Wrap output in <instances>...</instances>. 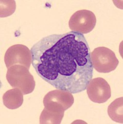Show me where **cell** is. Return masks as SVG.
Segmentation results:
<instances>
[{
    "mask_svg": "<svg viewBox=\"0 0 123 124\" xmlns=\"http://www.w3.org/2000/svg\"><path fill=\"white\" fill-rule=\"evenodd\" d=\"M4 63L8 68L13 65H21L29 70L32 63L31 52L22 44L12 45L5 53Z\"/></svg>",
    "mask_w": 123,
    "mask_h": 124,
    "instance_id": "5b68a950",
    "label": "cell"
},
{
    "mask_svg": "<svg viewBox=\"0 0 123 124\" xmlns=\"http://www.w3.org/2000/svg\"><path fill=\"white\" fill-rule=\"evenodd\" d=\"M0 17H5L12 15L16 10V2L12 0L1 1Z\"/></svg>",
    "mask_w": 123,
    "mask_h": 124,
    "instance_id": "8fae6325",
    "label": "cell"
},
{
    "mask_svg": "<svg viewBox=\"0 0 123 124\" xmlns=\"http://www.w3.org/2000/svg\"><path fill=\"white\" fill-rule=\"evenodd\" d=\"M37 75L57 89L76 94L85 91L93 66L83 34L73 31L43 37L31 49Z\"/></svg>",
    "mask_w": 123,
    "mask_h": 124,
    "instance_id": "6da1fadb",
    "label": "cell"
},
{
    "mask_svg": "<svg viewBox=\"0 0 123 124\" xmlns=\"http://www.w3.org/2000/svg\"><path fill=\"white\" fill-rule=\"evenodd\" d=\"M93 68L102 73H109L117 68L119 60L115 52L105 46L97 47L91 54Z\"/></svg>",
    "mask_w": 123,
    "mask_h": 124,
    "instance_id": "3957f363",
    "label": "cell"
},
{
    "mask_svg": "<svg viewBox=\"0 0 123 124\" xmlns=\"http://www.w3.org/2000/svg\"><path fill=\"white\" fill-rule=\"evenodd\" d=\"M6 79L12 87L19 88L26 95L33 93L35 87L34 77L29 69L21 65H15L8 69Z\"/></svg>",
    "mask_w": 123,
    "mask_h": 124,
    "instance_id": "7a4b0ae2",
    "label": "cell"
},
{
    "mask_svg": "<svg viewBox=\"0 0 123 124\" xmlns=\"http://www.w3.org/2000/svg\"><path fill=\"white\" fill-rule=\"evenodd\" d=\"M23 92L19 88L14 87L9 89L3 94V104L9 109H16L23 104Z\"/></svg>",
    "mask_w": 123,
    "mask_h": 124,
    "instance_id": "ba28073f",
    "label": "cell"
},
{
    "mask_svg": "<svg viewBox=\"0 0 123 124\" xmlns=\"http://www.w3.org/2000/svg\"><path fill=\"white\" fill-rule=\"evenodd\" d=\"M63 110H55L44 107L39 118L41 124H60L64 116Z\"/></svg>",
    "mask_w": 123,
    "mask_h": 124,
    "instance_id": "9c48e42d",
    "label": "cell"
},
{
    "mask_svg": "<svg viewBox=\"0 0 123 124\" xmlns=\"http://www.w3.org/2000/svg\"><path fill=\"white\" fill-rule=\"evenodd\" d=\"M96 17L91 11L82 9L75 12L69 21V27L71 31L82 34H88L95 28Z\"/></svg>",
    "mask_w": 123,
    "mask_h": 124,
    "instance_id": "277c9868",
    "label": "cell"
},
{
    "mask_svg": "<svg viewBox=\"0 0 123 124\" xmlns=\"http://www.w3.org/2000/svg\"><path fill=\"white\" fill-rule=\"evenodd\" d=\"M74 97L69 91L62 89H55L45 94L43 100L44 107H55L66 110L72 107Z\"/></svg>",
    "mask_w": 123,
    "mask_h": 124,
    "instance_id": "52a82bcc",
    "label": "cell"
},
{
    "mask_svg": "<svg viewBox=\"0 0 123 124\" xmlns=\"http://www.w3.org/2000/svg\"><path fill=\"white\" fill-rule=\"evenodd\" d=\"M86 92L89 99L98 104L106 102L111 96L110 86L102 78L92 79L87 86Z\"/></svg>",
    "mask_w": 123,
    "mask_h": 124,
    "instance_id": "8992f818",
    "label": "cell"
},
{
    "mask_svg": "<svg viewBox=\"0 0 123 124\" xmlns=\"http://www.w3.org/2000/svg\"><path fill=\"white\" fill-rule=\"evenodd\" d=\"M123 97L115 99L107 108V114L109 117L116 122L123 123Z\"/></svg>",
    "mask_w": 123,
    "mask_h": 124,
    "instance_id": "30bf717a",
    "label": "cell"
}]
</instances>
